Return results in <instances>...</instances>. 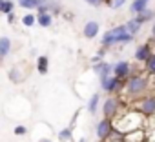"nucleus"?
I'll return each instance as SVG.
<instances>
[{"label":"nucleus","instance_id":"nucleus-10","mask_svg":"<svg viewBox=\"0 0 155 142\" xmlns=\"http://www.w3.org/2000/svg\"><path fill=\"white\" fill-rule=\"evenodd\" d=\"M93 73H97L101 79H102V77L111 75V64H110V62H104V60L97 62V64L93 66Z\"/></svg>","mask_w":155,"mask_h":142},{"label":"nucleus","instance_id":"nucleus-8","mask_svg":"<svg viewBox=\"0 0 155 142\" xmlns=\"http://www.w3.org/2000/svg\"><path fill=\"white\" fill-rule=\"evenodd\" d=\"M82 33H84V37L86 38H95L99 33H101V26H99V22H95V20H90V22H86V26H84V29H82Z\"/></svg>","mask_w":155,"mask_h":142},{"label":"nucleus","instance_id":"nucleus-1","mask_svg":"<svg viewBox=\"0 0 155 142\" xmlns=\"http://www.w3.org/2000/svg\"><path fill=\"white\" fill-rule=\"evenodd\" d=\"M150 88V80L144 75H130L124 82V93L128 97H140Z\"/></svg>","mask_w":155,"mask_h":142},{"label":"nucleus","instance_id":"nucleus-29","mask_svg":"<svg viewBox=\"0 0 155 142\" xmlns=\"http://www.w3.org/2000/svg\"><path fill=\"white\" fill-rule=\"evenodd\" d=\"M17 2H22V0H17Z\"/></svg>","mask_w":155,"mask_h":142},{"label":"nucleus","instance_id":"nucleus-4","mask_svg":"<svg viewBox=\"0 0 155 142\" xmlns=\"http://www.w3.org/2000/svg\"><path fill=\"white\" fill-rule=\"evenodd\" d=\"M139 111L142 115H155V93H150V95H142L140 102H139Z\"/></svg>","mask_w":155,"mask_h":142},{"label":"nucleus","instance_id":"nucleus-27","mask_svg":"<svg viewBox=\"0 0 155 142\" xmlns=\"http://www.w3.org/2000/svg\"><path fill=\"white\" fill-rule=\"evenodd\" d=\"M40 142H51V140H48V138H46V140H40Z\"/></svg>","mask_w":155,"mask_h":142},{"label":"nucleus","instance_id":"nucleus-22","mask_svg":"<svg viewBox=\"0 0 155 142\" xmlns=\"http://www.w3.org/2000/svg\"><path fill=\"white\" fill-rule=\"evenodd\" d=\"M126 4V0H111V2H110V8L111 9H119V8H122Z\"/></svg>","mask_w":155,"mask_h":142},{"label":"nucleus","instance_id":"nucleus-5","mask_svg":"<svg viewBox=\"0 0 155 142\" xmlns=\"http://www.w3.org/2000/svg\"><path fill=\"white\" fill-rule=\"evenodd\" d=\"M111 75H115L117 79H128L131 75V64L126 60H119L115 64H111Z\"/></svg>","mask_w":155,"mask_h":142},{"label":"nucleus","instance_id":"nucleus-12","mask_svg":"<svg viewBox=\"0 0 155 142\" xmlns=\"http://www.w3.org/2000/svg\"><path fill=\"white\" fill-rule=\"evenodd\" d=\"M153 17H155V11L150 9V8H146V9H142V11H139V13L135 15V18H137L140 24H146L148 20H153Z\"/></svg>","mask_w":155,"mask_h":142},{"label":"nucleus","instance_id":"nucleus-9","mask_svg":"<svg viewBox=\"0 0 155 142\" xmlns=\"http://www.w3.org/2000/svg\"><path fill=\"white\" fill-rule=\"evenodd\" d=\"M153 53V49H151V44H142V46H139L137 47V51H135V60L137 62H146L148 60V56Z\"/></svg>","mask_w":155,"mask_h":142},{"label":"nucleus","instance_id":"nucleus-17","mask_svg":"<svg viewBox=\"0 0 155 142\" xmlns=\"http://www.w3.org/2000/svg\"><path fill=\"white\" fill-rule=\"evenodd\" d=\"M48 66H49V60H48V56H46V55L38 56V60H37V69H38V73L46 75V73H48Z\"/></svg>","mask_w":155,"mask_h":142},{"label":"nucleus","instance_id":"nucleus-23","mask_svg":"<svg viewBox=\"0 0 155 142\" xmlns=\"http://www.w3.org/2000/svg\"><path fill=\"white\" fill-rule=\"evenodd\" d=\"M13 131H15V135H26V133H28V129H26L24 126H17Z\"/></svg>","mask_w":155,"mask_h":142},{"label":"nucleus","instance_id":"nucleus-20","mask_svg":"<svg viewBox=\"0 0 155 142\" xmlns=\"http://www.w3.org/2000/svg\"><path fill=\"white\" fill-rule=\"evenodd\" d=\"M22 24H24L26 27L35 26V24H37V17H35V15H31V13H28V15H24V17H22Z\"/></svg>","mask_w":155,"mask_h":142},{"label":"nucleus","instance_id":"nucleus-24","mask_svg":"<svg viewBox=\"0 0 155 142\" xmlns=\"http://www.w3.org/2000/svg\"><path fill=\"white\" fill-rule=\"evenodd\" d=\"M84 2H86V4H90V6H93V8H99V6L104 2V0H84Z\"/></svg>","mask_w":155,"mask_h":142},{"label":"nucleus","instance_id":"nucleus-21","mask_svg":"<svg viewBox=\"0 0 155 142\" xmlns=\"http://www.w3.org/2000/svg\"><path fill=\"white\" fill-rule=\"evenodd\" d=\"M13 9H15V4H13V0H6V2H4V6H2V11H0V13H4V15H9V13H13Z\"/></svg>","mask_w":155,"mask_h":142},{"label":"nucleus","instance_id":"nucleus-14","mask_svg":"<svg viewBox=\"0 0 155 142\" xmlns=\"http://www.w3.org/2000/svg\"><path fill=\"white\" fill-rule=\"evenodd\" d=\"M124 26H126V31H128V33H131L133 37H135V35H137V33L140 31V27H142V24H140V22H139V20L135 18V17H133L131 20H128V22H126Z\"/></svg>","mask_w":155,"mask_h":142},{"label":"nucleus","instance_id":"nucleus-19","mask_svg":"<svg viewBox=\"0 0 155 142\" xmlns=\"http://www.w3.org/2000/svg\"><path fill=\"white\" fill-rule=\"evenodd\" d=\"M144 64H146V67H144V69H146V73H150V75H155V53H151Z\"/></svg>","mask_w":155,"mask_h":142},{"label":"nucleus","instance_id":"nucleus-30","mask_svg":"<svg viewBox=\"0 0 155 142\" xmlns=\"http://www.w3.org/2000/svg\"><path fill=\"white\" fill-rule=\"evenodd\" d=\"M153 82H155V80H153Z\"/></svg>","mask_w":155,"mask_h":142},{"label":"nucleus","instance_id":"nucleus-25","mask_svg":"<svg viewBox=\"0 0 155 142\" xmlns=\"http://www.w3.org/2000/svg\"><path fill=\"white\" fill-rule=\"evenodd\" d=\"M151 37L155 38V20H153V24H151Z\"/></svg>","mask_w":155,"mask_h":142},{"label":"nucleus","instance_id":"nucleus-2","mask_svg":"<svg viewBox=\"0 0 155 142\" xmlns=\"http://www.w3.org/2000/svg\"><path fill=\"white\" fill-rule=\"evenodd\" d=\"M119 109H120V98L119 97H108L102 104V115L106 118H113L119 115Z\"/></svg>","mask_w":155,"mask_h":142},{"label":"nucleus","instance_id":"nucleus-16","mask_svg":"<svg viewBox=\"0 0 155 142\" xmlns=\"http://www.w3.org/2000/svg\"><path fill=\"white\" fill-rule=\"evenodd\" d=\"M148 2H150V0H133V2H131V6H130V11H131V15H137L139 11L146 9V8H148Z\"/></svg>","mask_w":155,"mask_h":142},{"label":"nucleus","instance_id":"nucleus-28","mask_svg":"<svg viewBox=\"0 0 155 142\" xmlns=\"http://www.w3.org/2000/svg\"><path fill=\"white\" fill-rule=\"evenodd\" d=\"M79 142H86V138H81V140H79Z\"/></svg>","mask_w":155,"mask_h":142},{"label":"nucleus","instance_id":"nucleus-13","mask_svg":"<svg viewBox=\"0 0 155 142\" xmlns=\"http://www.w3.org/2000/svg\"><path fill=\"white\" fill-rule=\"evenodd\" d=\"M99 104H101V95H99V93H93V95L90 97V100H88V111H90L91 115H95V113L99 111Z\"/></svg>","mask_w":155,"mask_h":142},{"label":"nucleus","instance_id":"nucleus-15","mask_svg":"<svg viewBox=\"0 0 155 142\" xmlns=\"http://www.w3.org/2000/svg\"><path fill=\"white\" fill-rule=\"evenodd\" d=\"M51 22H53V17H51L49 11H46V13H38V17H37V24H38V26H42V27H49Z\"/></svg>","mask_w":155,"mask_h":142},{"label":"nucleus","instance_id":"nucleus-26","mask_svg":"<svg viewBox=\"0 0 155 142\" xmlns=\"http://www.w3.org/2000/svg\"><path fill=\"white\" fill-rule=\"evenodd\" d=\"M4 2H6V0H0V11H2V6H4Z\"/></svg>","mask_w":155,"mask_h":142},{"label":"nucleus","instance_id":"nucleus-11","mask_svg":"<svg viewBox=\"0 0 155 142\" xmlns=\"http://www.w3.org/2000/svg\"><path fill=\"white\" fill-rule=\"evenodd\" d=\"M11 51V38L9 37H0V60H4Z\"/></svg>","mask_w":155,"mask_h":142},{"label":"nucleus","instance_id":"nucleus-7","mask_svg":"<svg viewBox=\"0 0 155 142\" xmlns=\"http://www.w3.org/2000/svg\"><path fill=\"white\" fill-rule=\"evenodd\" d=\"M120 88V79H117L115 75H108L101 79V89H104L106 93H115Z\"/></svg>","mask_w":155,"mask_h":142},{"label":"nucleus","instance_id":"nucleus-6","mask_svg":"<svg viewBox=\"0 0 155 142\" xmlns=\"http://www.w3.org/2000/svg\"><path fill=\"white\" fill-rule=\"evenodd\" d=\"M110 33H111V37H113V42H115V44H130V42L133 40V35L126 31V26H124V24H122V26H119V27L110 29Z\"/></svg>","mask_w":155,"mask_h":142},{"label":"nucleus","instance_id":"nucleus-3","mask_svg":"<svg viewBox=\"0 0 155 142\" xmlns=\"http://www.w3.org/2000/svg\"><path fill=\"white\" fill-rule=\"evenodd\" d=\"M97 138L101 140V142H104V140H108L110 138V135L113 133V122H111V118H106V117H102V120H99V124H97Z\"/></svg>","mask_w":155,"mask_h":142},{"label":"nucleus","instance_id":"nucleus-18","mask_svg":"<svg viewBox=\"0 0 155 142\" xmlns=\"http://www.w3.org/2000/svg\"><path fill=\"white\" fill-rule=\"evenodd\" d=\"M73 138V127H64V129H60L58 131V140H62V142H69Z\"/></svg>","mask_w":155,"mask_h":142}]
</instances>
